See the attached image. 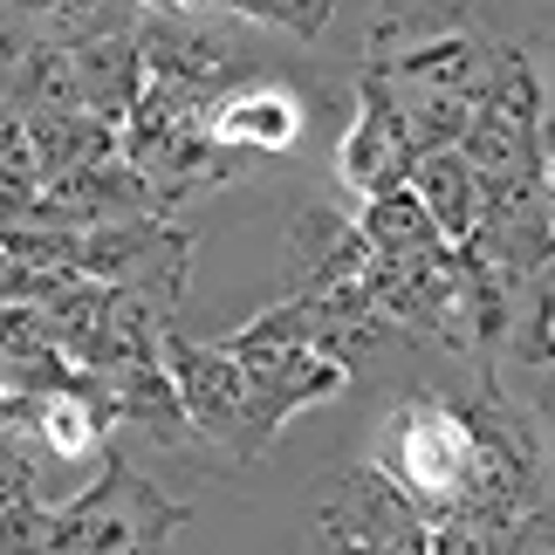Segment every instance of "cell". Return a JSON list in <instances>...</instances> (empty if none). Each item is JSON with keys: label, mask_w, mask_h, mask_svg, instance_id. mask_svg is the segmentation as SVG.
<instances>
[{"label": "cell", "mask_w": 555, "mask_h": 555, "mask_svg": "<svg viewBox=\"0 0 555 555\" xmlns=\"http://www.w3.org/2000/svg\"><path fill=\"white\" fill-rule=\"evenodd\" d=\"M507 41L487 28L480 0H377L364 62L398 90H446L480 103Z\"/></svg>", "instance_id": "cell-1"}, {"label": "cell", "mask_w": 555, "mask_h": 555, "mask_svg": "<svg viewBox=\"0 0 555 555\" xmlns=\"http://www.w3.org/2000/svg\"><path fill=\"white\" fill-rule=\"evenodd\" d=\"M377 466L425 507V521H446L474 480V425L453 391H412L377 425Z\"/></svg>", "instance_id": "cell-2"}, {"label": "cell", "mask_w": 555, "mask_h": 555, "mask_svg": "<svg viewBox=\"0 0 555 555\" xmlns=\"http://www.w3.org/2000/svg\"><path fill=\"white\" fill-rule=\"evenodd\" d=\"M179 528L185 507L165 501L124 453H111L103 474L49 515V548H165Z\"/></svg>", "instance_id": "cell-3"}, {"label": "cell", "mask_w": 555, "mask_h": 555, "mask_svg": "<svg viewBox=\"0 0 555 555\" xmlns=\"http://www.w3.org/2000/svg\"><path fill=\"white\" fill-rule=\"evenodd\" d=\"M82 274L117 288H138L152 302L179 309L185 302V274H192V233L172 227V212H131V220H103L82 227Z\"/></svg>", "instance_id": "cell-4"}, {"label": "cell", "mask_w": 555, "mask_h": 555, "mask_svg": "<svg viewBox=\"0 0 555 555\" xmlns=\"http://www.w3.org/2000/svg\"><path fill=\"white\" fill-rule=\"evenodd\" d=\"M330 548H398V555H425L433 548V521L404 487L384 474L377 460L344 466L323 487V515H315Z\"/></svg>", "instance_id": "cell-5"}, {"label": "cell", "mask_w": 555, "mask_h": 555, "mask_svg": "<svg viewBox=\"0 0 555 555\" xmlns=\"http://www.w3.org/2000/svg\"><path fill=\"white\" fill-rule=\"evenodd\" d=\"M247 364V453L261 460L274 433L302 412V404H323L350 384V364L315 344H247L233 350Z\"/></svg>", "instance_id": "cell-6"}, {"label": "cell", "mask_w": 555, "mask_h": 555, "mask_svg": "<svg viewBox=\"0 0 555 555\" xmlns=\"http://www.w3.org/2000/svg\"><path fill=\"white\" fill-rule=\"evenodd\" d=\"M412 165H418V144H412V124H404V103L391 90V76L364 62L357 69V124L336 144V172L357 199H377V192L412 179Z\"/></svg>", "instance_id": "cell-7"}, {"label": "cell", "mask_w": 555, "mask_h": 555, "mask_svg": "<svg viewBox=\"0 0 555 555\" xmlns=\"http://www.w3.org/2000/svg\"><path fill=\"white\" fill-rule=\"evenodd\" d=\"M0 425L21 439H41L55 460H82L124 425V404L103 371H82V384H62V391H8Z\"/></svg>", "instance_id": "cell-8"}, {"label": "cell", "mask_w": 555, "mask_h": 555, "mask_svg": "<svg viewBox=\"0 0 555 555\" xmlns=\"http://www.w3.org/2000/svg\"><path fill=\"white\" fill-rule=\"evenodd\" d=\"M165 364L179 377V398L199 439H212L227 460H254L247 453V364L233 357V344H192V336L165 330Z\"/></svg>", "instance_id": "cell-9"}, {"label": "cell", "mask_w": 555, "mask_h": 555, "mask_svg": "<svg viewBox=\"0 0 555 555\" xmlns=\"http://www.w3.org/2000/svg\"><path fill=\"white\" fill-rule=\"evenodd\" d=\"M138 41H144V76L179 82V90L206 96V103H220L227 90H241V82H247L233 35L199 28V21H185V14H144L138 21Z\"/></svg>", "instance_id": "cell-10"}, {"label": "cell", "mask_w": 555, "mask_h": 555, "mask_svg": "<svg viewBox=\"0 0 555 555\" xmlns=\"http://www.w3.org/2000/svg\"><path fill=\"white\" fill-rule=\"evenodd\" d=\"M282 261H288L295 295H330V288H344V282H364V268L377 261V241L364 233V220H350L344 206L309 199L288 220Z\"/></svg>", "instance_id": "cell-11"}, {"label": "cell", "mask_w": 555, "mask_h": 555, "mask_svg": "<svg viewBox=\"0 0 555 555\" xmlns=\"http://www.w3.org/2000/svg\"><path fill=\"white\" fill-rule=\"evenodd\" d=\"M69 55H76L82 111L124 131V124L138 117V96H144V41H138V28L103 35V41H82V49H69Z\"/></svg>", "instance_id": "cell-12"}, {"label": "cell", "mask_w": 555, "mask_h": 555, "mask_svg": "<svg viewBox=\"0 0 555 555\" xmlns=\"http://www.w3.org/2000/svg\"><path fill=\"white\" fill-rule=\"evenodd\" d=\"M212 138L241 144L254 158L288 152V144L302 138V96L282 90V82H241V90H227L220 111H212Z\"/></svg>", "instance_id": "cell-13"}, {"label": "cell", "mask_w": 555, "mask_h": 555, "mask_svg": "<svg viewBox=\"0 0 555 555\" xmlns=\"http://www.w3.org/2000/svg\"><path fill=\"white\" fill-rule=\"evenodd\" d=\"M131 0H8V41H49V49H82V41L138 28Z\"/></svg>", "instance_id": "cell-14"}, {"label": "cell", "mask_w": 555, "mask_h": 555, "mask_svg": "<svg viewBox=\"0 0 555 555\" xmlns=\"http://www.w3.org/2000/svg\"><path fill=\"white\" fill-rule=\"evenodd\" d=\"M412 185H418V199L433 206V220H439L446 241H474L487 185H480L474 158H466L460 144H453V152H425V158L412 165Z\"/></svg>", "instance_id": "cell-15"}, {"label": "cell", "mask_w": 555, "mask_h": 555, "mask_svg": "<svg viewBox=\"0 0 555 555\" xmlns=\"http://www.w3.org/2000/svg\"><path fill=\"white\" fill-rule=\"evenodd\" d=\"M357 220H364V233L377 241V254H391V261H418V254H439V247H446L433 206L418 199L412 179L391 185V192H377V199H364V212H357Z\"/></svg>", "instance_id": "cell-16"}, {"label": "cell", "mask_w": 555, "mask_h": 555, "mask_svg": "<svg viewBox=\"0 0 555 555\" xmlns=\"http://www.w3.org/2000/svg\"><path fill=\"white\" fill-rule=\"evenodd\" d=\"M507 357L528 371H548L555 364V282L535 274L521 295H515V315H507Z\"/></svg>", "instance_id": "cell-17"}, {"label": "cell", "mask_w": 555, "mask_h": 555, "mask_svg": "<svg viewBox=\"0 0 555 555\" xmlns=\"http://www.w3.org/2000/svg\"><path fill=\"white\" fill-rule=\"evenodd\" d=\"M391 90H398V82H391ZM398 103H404V124H412L418 158L425 152H453V144L466 138V124H474V103L446 96V90H398Z\"/></svg>", "instance_id": "cell-18"}, {"label": "cell", "mask_w": 555, "mask_h": 555, "mask_svg": "<svg viewBox=\"0 0 555 555\" xmlns=\"http://www.w3.org/2000/svg\"><path fill=\"white\" fill-rule=\"evenodd\" d=\"M227 14H241V21H268V28H288L295 41H315V35L330 28L336 0H227Z\"/></svg>", "instance_id": "cell-19"}, {"label": "cell", "mask_w": 555, "mask_h": 555, "mask_svg": "<svg viewBox=\"0 0 555 555\" xmlns=\"http://www.w3.org/2000/svg\"><path fill=\"white\" fill-rule=\"evenodd\" d=\"M144 14H199V8H227V0H131Z\"/></svg>", "instance_id": "cell-20"}, {"label": "cell", "mask_w": 555, "mask_h": 555, "mask_svg": "<svg viewBox=\"0 0 555 555\" xmlns=\"http://www.w3.org/2000/svg\"><path fill=\"white\" fill-rule=\"evenodd\" d=\"M548 384H542V398H535V412H542V425H548V453H555V364L542 371Z\"/></svg>", "instance_id": "cell-21"}, {"label": "cell", "mask_w": 555, "mask_h": 555, "mask_svg": "<svg viewBox=\"0 0 555 555\" xmlns=\"http://www.w3.org/2000/svg\"><path fill=\"white\" fill-rule=\"evenodd\" d=\"M542 185H548V199H555V124H548V138H542Z\"/></svg>", "instance_id": "cell-22"}, {"label": "cell", "mask_w": 555, "mask_h": 555, "mask_svg": "<svg viewBox=\"0 0 555 555\" xmlns=\"http://www.w3.org/2000/svg\"><path fill=\"white\" fill-rule=\"evenodd\" d=\"M548 254H555V233H548Z\"/></svg>", "instance_id": "cell-23"}]
</instances>
